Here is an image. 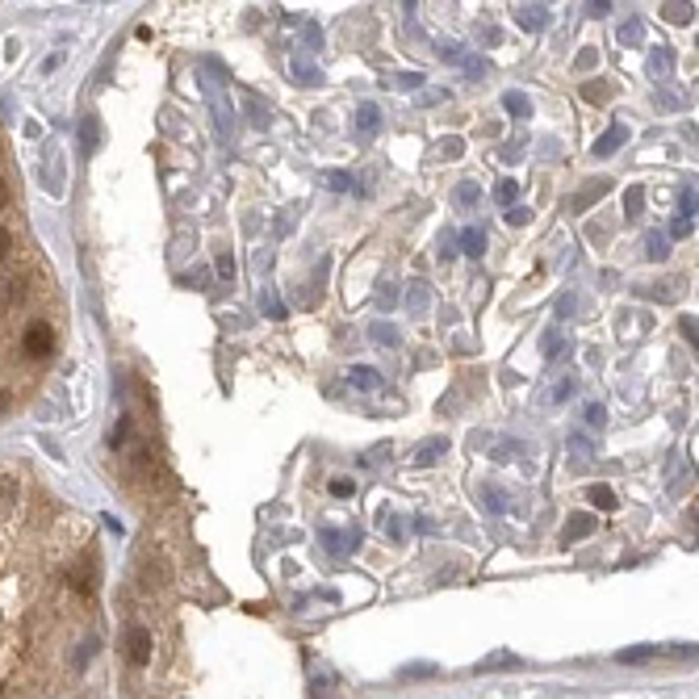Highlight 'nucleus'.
<instances>
[{
    "label": "nucleus",
    "mask_w": 699,
    "mask_h": 699,
    "mask_svg": "<svg viewBox=\"0 0 699 699\" xmlns=\"http://www.w3.org/2000/svg\"><path fill=\"white\" fill-rule=\"evenodd\" d=\"M4 160V155H0ZM51 318V277L43 255L34 252L26 226H13L9 214H0V419L21 398V373L26 360V335Z\"/></svg>",
    "instance_id": "f257e3e1"
},
{
    "label": "nucleus",
    "mask_w": 699,
    "mask_h": 699,
    "mask_svg": "<svg viewBox=\"0 0 699 699\" xmlns=\"http://www.w3.org/2000/svg\"><path fill=\"white\" fill-rule=\"evenodd\" d=\"M126 662L134 670H143L151 662V632L147 624H130L126 628Z\"/></svg>",
    "instance_id": "f03ea898"
},
{
    "label": "nucleus",
    "mask_w": 699,
    "mask_h": 699,
    "mask_svg": "<svg viewBox=\"0 0 699 699\" xmlns=\"http://www.w3.org/2000/svg\"><path fill=\"white\" fill-rule=\"evenodd\" d=\"M515 17H520V26H523V30H540V26L549 21V13H545L540 4H528V9H520Z\"/></svg>",
    "instance_id": "7ed1b4c3"
},
{
    "label": "nucleus",
    "mask_w": 699,
    "mask_h": 699,
    "mask_svg": "<svg viewBox=\"0 0 699 699\" xmlns=\"http://www.w3.org/2000/svg\"><path fill=\"white\" fill-rule=\"evenodd\" d=\"M620 143H624V126H611L608 134H603V138H599V147H595V155H611V151L620 147Z\"/></svg>",
    "instance_id": "20e7f679"
},
{
    "label": "nucleus",
    "mask_w": 699,
    "mask_h": 699,
    "mask_svg": "<svg viewBox=\"0 0 699 699\" xmlns=\"http://www.w3.org/2000/svg\"><path fill=\"white\" fill-rule=\"evenodd\" d=\"M591 503H595L599 511H616V494H611L608 486H595V491H591Z\"/></svg>",
    "instance_id": "39448f33"
},
{
    "label": "nucleus",
    "mask_w": 699,
    "mask_h": 699,
    "mask_svg": "<svg viewBox=\"0 0 699 699\" xmlns=\"http://www.w3.org/2000/svg\"><path fill=\"white\" fill-rule=\"evenodd\" d=\"M348 377H352V386H360V389H377V373L373 369H352Z\"/></svg>",
    "instance_id": "423d86ee"
},
{
    "label": "nucleus",
    "mask_w": 699,
    "mask_h": 699,
    "mask_svg": "<svg viewBox=\"0 0 699 699\" xmlns=\"http://www.w3.org/2000/svg\"><path fill=\"white\" fill-rule=\"evenodd\" d=\"M377 109H373V105H360V114H357V126L360 130H377Z\"/></svg>",
    "instance_id": "0eeeda50"
},
{
    "label": "nucleus",
    "mask_w": 699,
    "mask_h": 699,
    "mask_svg": "<svg viewBox=\"0 0 699 699\" xmlns=\"http://www.w3.org/2000/svg\"><path fill=\"white\" fill-rule=\"evenodd\" d=\"M482 247H486L482 231H465V255H482Z\"/></svg>",
    "instance_id": "6e6552de"
},
{
    "label": "nucleus",
    "mask_w": 699,
    "mask_h": 699,
    "mask_svg": "<svg viewBox=\"0 0 699 699\" xmlns=\"http://www.w3.org/2000/svg\"><path fill=\"white\" fill-rule=\"evenodd\" d=\"M582 532H591V520H586V515H578V520L569 523V528H566V536H562V540H566V545H569V540H578Z\"/></svg>",
    "instance_id": "1a4fd4ad"
},
{
    "label": "nucleus",
    "mask_w": 699,
    "mask_h": 699,
    "mask_svg": "<svg viewBox=\"0 0 699 699\" xmlns=\"http://www.w3.org/2000/svg\"><path fill=\"white\" fill-rule=\"evenodd\" d=\"M515 193H520V185H515V180H503V185H499V201H503V206H511V201H515Z\"/></svg>",
    "instance_id": "9d476101"
},
{
    "label": "nucleus",
    "mask_w": 699,
    "mask_h": 699,
    "mask_svg": "<svg viewBox=\"0 0 699 699\" xmlns=\"http://www.w3.org/2000/svg\"><path fill=\"white\" fill-rule=\"evenodd\" d=\"M503 105H507V109H511V114H528V101H523L520 92H507V97H503Z\"/></svg>",
    "instance_id": "9b49d317"
},
{
    "label": "nucleus",
    "mask_w": 699,
    "mask_h": 699,
    "mask_svg": "<svg viewBox=\"0 0 699 699\" xmlns=\"http://www.w3.org/2000/svg\"><path fill=\"white\" fill-rule=\"evenodd\" d=\"M499 666H520V662L511 654H499V657H486V662H482V670H499Z\"/></svg>",
    "instance_id": "f8f14e48"
},
{
    "label": "nucleus",
    "mask_w": 699,
    "mask_h": 699,
    "mask_svg": "<svg viewBox=\"0 0 699 699\" xmlns=\"http://www.w3.org/2000/svg\"><path fill=\"white\" fill-rule=\"evenodd\" d=\"M582 97H586V101H603V97H608V84H586Z\"/></svg>",
    "instance_id": "ddd939ff"
},
{
    "label": "nucleus",
    "mask_w": 699,
    "mask_h": 699,
    "mask_svg": "<svg viewBox=\"0 0 699 699\" xmlns=\"http://www.w3.org/2000/svg\"><path fill=\"white\" fill-rule=\"evenodd\" d=\"M586 423H591V428H603V423H608L603 406H586Z\"/></svg>",
    "instance_id": "4468645a"
},
{
    "label": "nucleus",
    "mask_w": 699,
    "mask_h": 699,
    "mask_svg": "<svg viewBox=\"0 0 699 699\" xmlns=\"http://www.w3.org/2000/svg\"><path fill=\"white\" fill-rule=\"evenodd\" d=\"M657 649L649 645V649H632V654H620V662H645V657H654Z\"/></svg>",
    "instance_id": "2eb2a0df"
},
{
    "label": "nucleus",
    "mask_w": 699,
    "mask_h": 699,
    "mask_svg": "<svg viewBox=\"0 0 699 699\" xmlns=\"http://www.w3.org/2000/svg\"><path fill=\"white\" fill-rule=\"evenodd\" d=\"M80 134H84V147H97V122H84Z\"/></svg>",
    "instance_id": "dca6fc26"
},
{
    "label": "nucleus",
    "mask_w": 699,
    "mask_h": 699,
    "mask_svg": "<svg viewBox=\"0 0 699 699\" xmlns=\"http://www.w3.org/2000/svg\"><path fill=\"white\" fill-rule=\"evenodd\" d=\"M389 457V444H381V448H373V452H365V465H377V461H386Z\"/></svg>",
    "instance_id": "f3484780"
},
{
    "label": "nucleus",
    "mask_w": 699,
    "mask_h": 699,
    "mask_svg": "<svg viewBox=\"0 0 699 699\" xmlns=\"http://www.w3.org/2000/svg\"><path fill=\"white\" fill-rule=\"evenodd\" d=\"M649 255H654V260H662V255H666V239H662V235L649 239Z\"/></svg>",
    "instance_id": "a211bd4d"
},
{
    "label": "nucleus",
    "mask_w": 699,
    "mask_h": 699,
    "mask_svg": "<svg viewBox=\"0 0 699 699\" xmlns=\"http://www.w3.org/2000/svg\"><path fill=\"white\" fill-rule=\"evenodd\" d=\"M457 197H461L465 206H474V201H477V185H461V189H457Z\"/></svg>",
    "instance_id": "6ab92c4d"
},
{
    "label": "nucleus",
    "mask_w": 699,
    "mask_h": 699,
    "mask_svg": "<svg viewBox=\"0 0 699 699\" xmlns=\"http://www.w3.org/2000/svg\"><path fill=\"white\" fill-rule=\"evenodd\" d=\"M507 223H511V226H523V223H528V209H523V206H515V209H511V214H507Z\"/></svg>",
    "instance_id": "aec40b11"
},
{
    "label": "nucleus",
    "mask_w": 699,
    "mask_h": 699,
    "mask_svg": "<svg viewBox=\"0 0 699 699\" xmlns=\"http://www.w3.org/2000/svg\"><path fill=\"white\" fill-rule=\"evenodd\" d=\"M218 272H223V281H231V277H235V260L223 255V260H218Z\"/></svg>",
    "instance_id": "412c9836"
},
{
    "label": "nucleus",
    "mask_w": 699,
    "mask_h": 699,
    "mask_svg": "<svg viewBox=\"0 0 699 699\" xmlns=\"http://www.w3.org/2000/svg\"><path fill=\"white\" fill-rule=\"evenodd\" d=\"M357 491V486H352V482H331V494H340V499H348V494Z\"/></svg>",
    "instance_id": "4be33fe9"
},
{
    "label": "nucleus",
    "mask_w": 699,
    "mask_h": 699,
    "mask_svg": "<svg viewBox=\"0 0 699 699\" xmlns=\"http://www.w3.org/2000/svg\"><path fill=\"white\" fill-rule=\"evenodd\" d=\"M327 185H331V189H348V180H343V172H331Z\"/></svg>",
    "instance_id": "5701e85b"
}]
</instances>
